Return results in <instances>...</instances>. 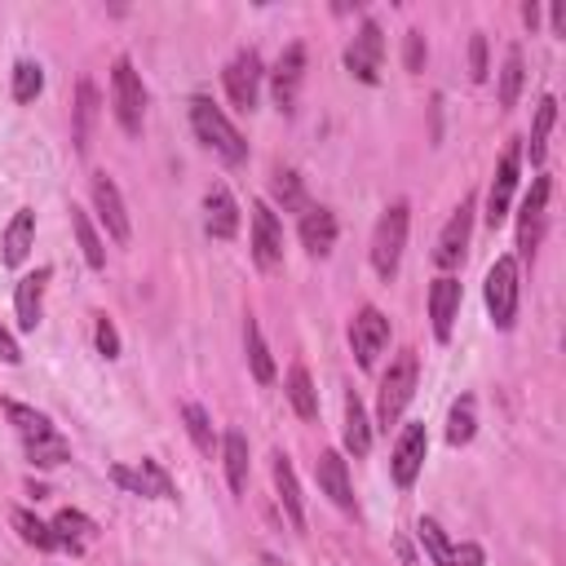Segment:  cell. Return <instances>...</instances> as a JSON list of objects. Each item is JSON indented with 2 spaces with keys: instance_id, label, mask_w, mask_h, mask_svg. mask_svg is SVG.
I'll use <instances>...</instances> for the list:
<instances>
[{
  "instance_id": "obj_1",
  "label": "cell",
  "mask_w": 566,
  "mask_h": 566,
  "mask_svg": "<svg viewBox=\"0 0 566 566\" xmlns=\"http://www.w3.org/2000/svg\"><path fill=\"white\" fill-rule=\"evenodd\" d=\"M190 128H195V137H199L208 150H217L226 164H243V159H248L243 133L226 119V111H221L212 97H190Z\"/></svg>"
},
{
  "instance_id": "obj_2",
  "label": "cell",
  "mask_w": 566,
  "mask_h": 566,
  "mask_svg": "<svg viewBox=\"0 0 566 566\" xmlns=\"http://www.w3.org/2000/svg\"><path fill=\"white\" fill-rule=\"evenodd\" d=\"M411 208L402 203V199H394L385 212H380V221H376V230H371V270L389 283L394 274H398V261H402V248H407V217Z\"/></svg>"
},
{
  "instance_id": "obj_3",
  "label": "cell",
  "mask_w": 566,
  "mask_h": 566,
  "mask_svg": "<svg viewBox=\"0 0 566 566\" xmlns=\"http://www.w3.org/2000/svg\"><path fill=\"white\" fill-rule=\"evenodd\" d=\"M411 394H416V354L402 349V354L389 363V371L380 376V394H376V424H380L385 433L398 424V416L407 411Z\"/></svg>"
},
{
  "instance_id": "obj_4",
  "label": "cell",
  "mask_w": 566,
  "mask_h": 566,
  "mask_svg": "<svg viewBox=\"0 0 566 566\" xmlns=\"http://www.w3.org/2000/svg\"><path fill=\"white\" fill-rule=\"evenodd\" d=\"M111 111L119 119V128L128 137L142 133V115H146V88H142V75L133 71L128 57H115L111 66Z\"/></svg>"
},
{
  "instance_id": "obj_5",
  "label": "cell",
  "mask_w": 566,
  "mask_h": 566,
  "mask_svg": "<svg viewBox=\"0 0 566 566\" xmlns=\"http://www.w3.org/2000/svg\"><path fill=\"white\" fill-rule=\"evenodd\" d=\"M482 296H486L491 323H495L500 332H509L513 318H517V261H513V256H500V261L486 270Z\"/></svg>"
},
{
  "instance_id": "obj_6",
  "label": "cell",
  "mask_w": 566,
  "mask_h": 566,
  "mask_svg": "<svg viewBox=\"0 0 566 566\" xmlns=\"http://www.w3.org/2000/svg\"><path fill=\"white\" fill-rule=\"evenodd\" d=\"M380 62H385V31L376 18H363L358 35L349 40L345 49V71L358 80V84H376L380 80Z\"/></svg>"
},
{
  "instance_id": "obj_7",
  "label": "cell",
  "mask_w": 566,
  "mask_h": 566,
  "mask_svg": "<svg viewBox=\"0 0 566 566\" xmlns=\"http://www.w3.org/2000/svg\"><path fill=\"white\" fill-rule=\"evenodd\" d=\"M548 195H553V181L548 172H539L522 199V212H517V252L531 261L539 239H544V221H548Z\"/></svg>"
},
{
  "instance_id": "obj_8",
  "label": "cell",
  "mask_w": 566,
  "mask_h": 566,
  "mask_svg": "<svg viewBox=\"0 0 566 566\" xmlns=\"http://www.w3.org/2000/svg\"><path fill=\"white\" fill-rule=\"evenodd\" d=\"M349 345H354V358H358L363 371L376 367V358H380L385 345H389V318H385L376 305H363V310L354 314V323H349Z\"/></svg>"
},
{
  "instance_id": "obj_9",
  "label": "cell",
  "mask_w": 566,
  "mask_h": 566,
  "mask_svg": "<svg viewBox=\"0 0 566 566\" xmlns=\"http://www.w3.org/2000/svg\"><path fill=\"white\" fill-rule=\"evenodd\" d=\"M416 535H420V548L429 553L433 566H486V553L478 544H451L433 517H420Z\"/></svg>"
},
{
  "instance_id": "obj_10",
  "label": "cell",
  "mask_w": 566,
  "mask_h": 566,
  "mask_svg": "<svg viewBox=\"0 0 566 566\" xmlns=\"http://www.w3.org/2000/svg\"><path fill=\"white\" fill-rule=\"evenodd\" d=\"M88 195H93V208H97V221L106 226V234H111L115 243H128V234H133V221H128V208H124V195H119L115 177H106V172H93V181H88Z\"/></svg>"
},
{
  "instance_id": "obj_11",
  "label": "cell",
  "mask_w": 566,
  "mask_h": 566,
  "mask_svg": "<svg viewBox=\"0 0 566 566\" xmlns=\"http://www.w3.org/2000/svg\"><path fill=\"white\" fill-rule=\"evenodd\" d=\"M301 80H305V44L296 40V44H287V49L279 53V62H274V71H270V93H274V106H279L283 115L296 111Z\"/></svg>"
},
{
  "instance_id": "obj_12",
  "label": "cell",
  "mask_w": 566,
  "mask_h": 566,
  "mask_svg": "<svg viewBox=\"0 0 566 566\" xmlns=\"http://www.w3.org/2000/svg\"><path fill=\"white\" fill-rule=\"evenodd\" d=\"M261 57H256V49H243V53H234L230 62H226V71H221V80H226V97L239 106V111H252L256 106V93H261Z\"/></svg>"
},
{
  "instance_id": "obj_13",
  "label": "cell",
  "mask_w": 566,
  "mask_h": 566,
  "mask_svg": "<svg viewBox=\"0 0 566 566\" xmlns=\"http://www.w3.org/2000/svg\"><path fill=\"white\" fill-rule=\"evenodd\" d=\"M517 172H522V142H509L500 164H495V177H491V190H486V226L495 230L509 212V199L517 190Z\"/></svg>"
},
{
  "instance_id": "obj_14",
  "label": "cell",
  "mask_w": 566,
  "mask_h": 566,
  "mask_svg": "<svg viewBox=\"0 0 566 566\" xmlns=\"http://www.w3.org/2000/svg\"><path fill=\"white\" fill-rule=\"evenodd\" d=\"M111 482H115V486H124V491H133V495H150V500H177V486H172L168 469H164L159 460H150V455H146L137 469L115 464V469H111Z\"/></svg>"
},
{
  "instance_id": "obj_15",
  "label": "cell",
  "mask_w": 566,
  "mask_h": 566,
  "mask_svg": "<svg viewBox=\"0 0 566 566\" xmlns=\"http://www.w3.org/2000/svg\"><path fill=\"white\" fill-rule=\"evenodd\" d=\"M252 261L261 270H279V261H283V226H279L274 208L261 199L252 203Z\"/></svg>"
},
{
  "instance_id": "obj_16",
  "label": "cell",
  "mask_w": 566,
  "mask_h": 566,
  "mask_svg": "<svg viewBox=\"0 0 566 566\" xmlns=\"http://www.w3.org/2000/svg\"><path fill=\"white\" fill-rule=\"evenodd\" d=\"M469 230H473V195H464V199H460V208L451 212V221H447V226H442V234H438V248H433L438 270H455V265L464 261Z\"/></svg>"
},
{
  "instance_id": "obj_17",
  "label": "cell",
  "mask_w": 566,
  "mask_h": 566,
  "mask_svg": "<svg viewBox=\"0 0 566 566\" xmlns=\"http://www.w3.org/2000/svg\"><path fill=\"white\" fill-rule=\"evenodd\" d=\"M424 451H429L424 424H402V433H398V442H394V455H389V473H394L398 486H411V482L420 478Z\"/></svg>"
},
{
  "instance_id": "obj_18",
  "label": "cell",
  "mask_w": 566,
  "mask_h": 566,
  "mask_svg": "<svg viewBox=\"0 0 566 566\" xmlns=\"http://www.w3.org/2000/svg\"><path fill=\"white\" fill-rule=\"evenodd\" d=\"M49 279H53L49 265H40L35 274H22V279H18V287H13V310H18V327H22V332H35V327H40Z\"/></svg>"
},
{
  "instance_id": "obj_19",
  "label": "cell",
  "mask_w": 566,
  "mask_h": 566,
  "mask_svg": "<svg viewBox=\"0 0 566 566\" xmlns=\"http://www.w3.org/2000/svg\"><path fill=\"white\" fill-rule=\"evenodd\" d=\"M314 473H318L323 495H327L336 509L354 513V482H349V464H345V455H340V451H323V455L314 460Z\"/></svg>"
},
{
  "instance_id": "obj_20",
  "label": "cell",
  "mask_w": 566,
  "mask_h": 566,
  "mask_svg": "<svg viewBox=\"0 0 566 566\" xmlns=\"http://www.w3.org/2000/svg\"><path fill=\"white\" fill-rule=\"evenodd\" d=\"M203 226H208V234L212 239H234L239 234V203H234V195H230V186H208V195H203Z\"/></svg>"
},
{
  "instance_id": "obj_21",
  "label": "cell",
  "mask_w": 566,
  "mask_h": 566,
  "mask_svg": "<svg viewBox=\"0 0 566 566\" xmlns=\"http://www.w3.org/2000/svg\"><path fill=\"white\" fill-rule=\"evenodd\" d=\"M270 473H274V491H279V504H283L287 522H292L296 531H305V495H301L296 469H292V460H287L283 451L270 455Z\"/></svg>"
},
{
  "instance_id": "obj_22",
  "label": "cell",
  "mask_w": 566,
  "mask_h": 566,
  "mask_svg": "<svg viewBox=\"0 0 566 566\" xmlns=\"http://www.w3.org/2000/svg\"><path fill=\"white\" fill-rule=\"evenodd\" d=\"M97 106H102V102H97V84H93V80H80V88H75V106H71V142H75L80 155L93 150Z\"/></svg>"
},
{
  "instance_id": "obj_23",
  "label": "cell",
  "mask_w": 566,
  "mask_h": 566,
  "mask_svg": "<svg viewBox=\"0 0 566 566\" xmlns=\"http://www.w3.org/2000/svg\"><path fill=\"white\" fill-rule=\"evenodd\" d=\"M455 310H460V279H451V274L433 279L429 283V318H433V336L438 340H451Z\"/></svg>"
},
{
  "instance_id": "obj_24",
  "label": "cell",
  "mask_w": 566,
  "mask_h": 566,
  "mask_svg": "<svg viewBox=\"0 0 566 566\" xmlns=\"http://www.w3.org/2000/svg\"><path fill=\"white\" fill-rule=\"evenodd\" d=\"M336 212L332 208H305L301 212V243H305V252L310 256H327L332 248H336Z\"/></svg>"
},
{
  "instance_id": "obj_25",
  "label": "cell",
  "mask_w": 566,
  "mask_h": 566,
  "mask_svg": "<svg viewBox=\"0 0 566 566\" xmlns=\"http://www.w3.org/2000/svg\"><path fill=\"white\" fill-rule=\"evenodd\" d=\"M31 239H35V212L31 208H18L13 212V221L4 226V239H0V261L4 265H22L27 261V252H31Z\"/></svg>"
},
{
  "instance_id": "obj_26",
  "label": "cell",
  "mask_w": 566,
  "mask_h": 566,
  "mask_svg": "<svg viewBox=\"0 0 566 566\" xmlns=\"http://www.w3.org/2000/svg\"><path fill=\"white\" fill-rule=\"evenodd\" d=\"M243 349H248L252 380H256V385H270V380H274V358H270V345H265L261 323H256L252 314H248V323H243Z\"/></svg>"
},
{
  "instance_id": "obj_27",
  "label": "cell",
  "mask_w": 566,
  "mask_h": 566,
  "mask_svg": "<svg viewBox=\"0 0 566 566\" xmlns=\"http://www.w3.org/2000/svg\"><path fill=\"white\" fill-rule=\"evenodd\" d=\"M221 460H226V482H230V491L243 495V486H248V438H243L239 429H226V438H221Z\"/></svg>"
},
{
  "instance_id": "obj_28",
  "label": "cell",
  "mask_w": 566,
  "mask_h": 566,
  "mask_svg": "<svg viewBox=\"0 0 566 566\" xmlns=\"http://www.w3.org/2000/svg\"><path fill=\"white\" fill-rule=\"evenodd\" d=\"M345 451L358 455V460L371 451V424H367V411H363L358 394H345Z\"/></svg>"
},
{
  "instance_id": "obj_29",
  "label": "cell",
  "mask_w": 566,
  "mask_h": 566,
  "mask_svg": "<svg viewBox=\"0 0 566 566\" xmlns=\"http://www.w3.org/2000/svg\"><path fill=\"white\" fill-rule=\"evenodd\" d=\"M287 402H292V411L301 420H314L318 416V389H314L305 363H292V371H287Z\"/></svg>"
},
{
  "instance_id": "obj_30",
  "label": "cell",
  "mask_w": 566,
  "mask_h": 566,
  "mask_svg": "<svg viewBox=\"0 0 566 566\" xmlns=\"http://www.w3.org/2000/svg\"><path fill=\"white\" fill-rule=\"evenodd\" d=\"M4 416H9V424L18 429V438L22 442H35V438H49V433H57L53 429V420L44 416V411H35V407H27V402H4Z\"/></svg>"
},
{
  "instance_id": "obj_31",
  "label": "cell",
  "mask_w": 566,
  "mask_h": 566,
  "mask_svg": "<svg viewBox=\"0 0 566 566\" xmlns=\"http://www.w3.org/2000/svg\"><path fill=\"white\" fill-rule=\"evenodd\" d=\"M522 80H526V57H522L517 44H509V49H504V66H500V106H504V111L517 106Z\"/></svg>"
},
{
  "instance_id": "obj_32",
  "label": "cell",
  "mask_w": 566,
  "mask_h": 566,
  "mask_svg": "<svg viewBox=\"0 0 566 566\" xmlns=\"http://www.w3.org/2000/svg\"><path fill=\"white\" fill-rule=\"evenodd\" d=\"M49 526H53V535H57V548H71V553H80L84 539L93 535V522H88L80 509H62Z\"/></svg>"
},
{
  "instance_id": "obj_33",
  "label": "cell",
  "mask_w": 566,
  "mask_h": 566,
  "mask_svg": "<svg viewBox=\"0 0 566 566\" xmlns=\"http://www.w3.org/2000/svg\"><path fill=\"white\" fill-rule=\"evenodd\" d=\"M71 230H75V239H80V252H84V261H88L93 270H102V265H106V248H102V234H97V226L88 221V212H84V208H75V203H71Z\"/></svg>"
},
{
  "instance_id": "obj_34",
  "label": "cell",
  "mask_w": 566,
  "mask_h": 566,
  "mask_svg": "<svg viewBox=\"0 0 566 566\" xmlns=\"http://www.w3.org/2000/svg\"><path fill=\"white\" fill-rule=\"evenodd\" d=\"M473 433H478V402H473V394H464V398L451 402V416H447V442H451V447H464Z\"/></svg>"
},
{
  "instance_id": "obj_35",
  "label": "cell",
  "mask_w": 566,
  "mask_h": 566,
  "mask_svg": "<svg viewBox=\"0 0 566 566\" xmlns=\"http://www.w3.org/2000/svg\"><path fill=\"white\" fill-rule=\"evenodd\" d=\"M13 531L22 535V544H31V548H40V553H49V548H57V535H53V526L49 522H40L31 509H13Z\"/></svg>"
},
{
  "instance_id": "obj_36",
  "label": "cell",
  "mask_w": 566,
  "mask_h": 566,
  "mask_svg": "<svg viewBox=\"0 0 566 566\" xmlns=\"http://www.w3.org/2000/svg\"><path fill=\"white\" fill-rule=\"evenodd\" d=\"M270 195H274V203H283V212H305V208H310V199H305V181H301L292 168H279V172H274Z\"/></svg>"
},
{
  "instance_id": "obj_37",
  "label": "cell",
  "mask_w": 566,
  "mask_h": 566,
  "mask_svg": "<svg viewBox=\"0 0 566 566\" xmlns=\"http://www.w3.org/2000/svg\"><path fill=\"white\" fill-rule=\"evenodd\" d=\"M22 447H27V460L35 469H57V464L71 460V442L62 433H49V438H35V442H22Z\"/></svg>"
},
{
  "instance_id": "obj_38",
  "label": "cell",
  "mask_w": 566,
  "mask_h": 566,
  "mask_svg": "<svg viewBox=\"0 0 566 566\" xmlns=\"http://www.w3.org/2000/svg\"><path fill=\"white\" fill-rule=\"evenodd\" d=\"M181 424H186L190 442H195L203 455H212V451H217V433H212V420H208V411H203L199 402H186V407H181Z\"/></svg>"
},
{
  "instance_id": "obj_39",
  "label": "cell",
  "mask_w": 566,
  "mask_h": 566,
  "mask_svg": "<svg viewBox=\"0 0 566 566\" xmlns=\"http://www.w3.org/2000/svg\"><path fill=\"white\" fill-rule=\"evenodd\" d=\"M553 119H557V97H539V106H535V128H531V164H544Z\"/></svg>"
},
{
  "instance_id": "obj_40",
  "label": "cell",
  "mask_w": 566,
  "mask_h": 566,
  "mask_svg": "<svg viewBox=\"0 0 566 566\" xmlns=\"http://www.w3.org/2000/svg\"><path fill=\"white\" fill-rule=\"evenodd\" d=\"M40 88H44V71H40V62H18L13 66V102H35L40 97Z\"/></svg>"
},
{
  "instance_id": "obj_41",
  "label": "cell",
  "mask_w": 566,
  "mask_h": 566,
  "mask_svg": "<svg viewBox=\"0 0 566 566\" xmlns=\"http://www.w3.org/2000/svg\"><path fill=\"white\" fill-rule=\"evenodd\" d=\"M93 340H97V354L102 358H119V332H115V323L106 314L93 318Z\"/></svg>"
},
{
  "instance_id": "obj_42",
  "label": "cell",
  "mask_w": 566,
  "mask_h": 566,
  "mask_svg": "<svg viewBox=\"0 0 566 566\" xmlns=\"http://www.w3.org/2000/svg\"><path fill=\"white\" fill-rule=\"evenodd\" d=\"M424 57H429L424 35H420V31H407V40H402V66H407L411 75H420V71H424Z\"/></svg>"
},
{
  "instance_id": "obj_43",
  "label": "cell",
  "mask_w": 566,
  "mask_h": 566,
  "mask_svg": "<svg viewBox=\"0 0 566 566\" xmlns=\"http://www.w3.org/2000/svg\"><path fill=\"white\" fill-rule=\"evenodd\" d=\"M469 75L478 84L486 80V35L482 31H473V40H469Z\"/></svg>"
},
{
  "instance_id": "obj_44",
  "label": "cell",
  "mask_w": 566,
  "mask_h": 566,
  "mask_svg": "<svg viewBox=\"0 0 566 566\" xmlns=\"http://www.w3.org/2000/svg\"><path fill=\"white\" fill-rule=\"evenodd\" d=\"M0 358H4L9 367H18V363H22V349H18V340L9 336V327H4V323H0Z\"/></svg>"
},
{
  "instance_id": "obj_45",
  "label": "cell",
  "mask_w": 566,
  "mask_h": 566,
  "mask_svg": "<svg viewBox=\"0 0 566 566\" xmlns=\"http://www.w3.org/2000/svg\"><path fill=\"white\" fill-rule=\"evenodd\" d=\"M548 22H553V35H566V9L562 4L548 9Z\"/></svg>"
},
{
  "instance_id": "obj_46",
  "label": "cell",
  "mask_w": 566,
  "mask_h": 566,
  "mask_svg": "<svg viewBox=\"0 0 566 566\" xmlns=\"http://www.w3.org/2000/svg\"><path fill=\"white\" fill-rule=\"evenodd\" d=\"M522 18H526V27H535L539 22V4H522Z\"/></svg>"
}]
</instances>
